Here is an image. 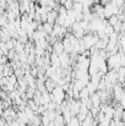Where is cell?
I'll list each match as a JSON object with an SVG mask.
<instances>
[{
    "instance_id": "obj_1",
    "label": "cell",
    "mask_w": 125,
    "mask_h": 126,
    "mask_svg": "<svg viewBox=\"0 0 125 126\" xmlns=\"http://www.w3.org/2000/svg\"><path fill=\"white\" fill-rule=\"evenodd\" d=\"M59 63H60V67L64 70V69H68L70 66V54L68 53H61L59 55Z\"/></svg>"
},
{
    "instance_id": "obj_2",
    "label": "cell",
    "mask_w": 125,
    "mask_h": 126,
    "mask_svg": "<svg viewBox=\"0 0 125 126\" xmlns=\"http://www.w3.org/2000/svg\"><path fill=\"white\" fill-rule=\"evenodd\" d=\"M89 100H91V103H92V107L93 108H97V109H99V107H101V99H99V97H98V94H97V92H94L93 94H91L89 95Z\"/></svg>"
},
{
    "instance_id": "obj_3",
    "label": "cell",
    "mask_w": 125,
    "mask_h": 126,
    "mask_svg": "<svg viewBox=\"0 0 125 126\" xmlns=\"http://www.w3.org/2000/svg\"><path fill=\"white\" fill-rule=\"evenodd\" d=\"M56 17H58V12L54 11V10H52V11H49V12L47 14V22L53 26V25H55Z\"/></svg>"
},
{
    "instance_id": "obj_4",
    "label": "cell",
    "mask_w": 125,
    "mask_h": 126,
    "mask_svg": "<svg viewBox=\"0 0 125 126\" xmlns=\"http://www.w3.org/2000/svg\"><path fill=\"white\" fill-rule=\"evenodd\" d=\"M53 53H55L58 56L61 54V53H64V48H63V44L60 41H56V42L53 44Z\"/></svg>"
},
{
    "instance_id": "obj_5",
    "label": "cell",
    "mask_w": 125,
    "mask_h": 126,
    "mask_svg": "<svg viewBox=\"0 0 125 126\" xmlns=\"http://www.w3.org/2000/svg\"><path fill=\"white\" fill-rule=\"evenodd\" d=\"M72 11L75 14H82V4L81 2H72Z\"/></svg>"
},
{
    "instance_id": "obj_6",
    "label": "cell",
    "mask_w": 125,
    "mask_h": 126,
    "mask_svg": "<svg viewBox=\"0 0 125 126\" xmlns=\"http://www.w3.org/2000/svg\"><path fill=\"white\" fill-rule=\"evenodd\" d=\"M42 27H43V31L49 36L50 33H52V31H53V26L50 25V23H48V22H44V23H42Z\"/></svg>"
},
{
    "instance_id": "obj_7",
    "label": "cell",
    "mask_w": 125,
    "mask_h": 126,
    "mask_svg": "<svg viewBox=\"0 0 125 126\" xmlns=\"http://www.w3.org/2000/svg\"><path fill=\"white\" fill-rule=\"evenodd\" d=\"M109 126H110V125H109Z\"/></svg>"
}]
</instances>
